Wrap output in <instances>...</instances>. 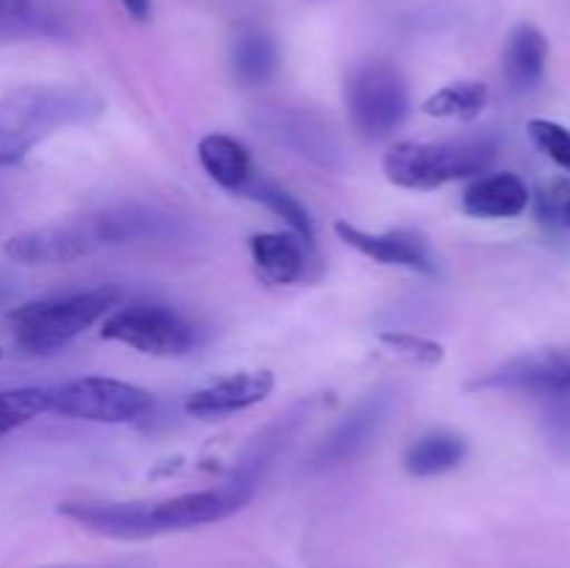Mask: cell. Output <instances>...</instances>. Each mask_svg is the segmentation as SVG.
Masks as SVG:
<instances>
[{
	"instance_id": "4dcf8cb0",
	"label": "cell",
	"mask_w": 570,
	"mask_h": 568,
	"mask_svg": "<svg viewBox=\"0 0 570 568\" xmlns=\"http://www.w3.org/2000/svg\"><path fill=\"white\" fill-rule=\"evenodd\" d=\"M53 568H83V566H53ZM87 568H92V566H87Z\"/></svg>"
},
{
	"instance_id": "ba28073f",
	"label": "cell",
	"mask_w": 570,
	"mask_h": 568,
	"mask_svg": "<svg viewBox=\"0 0 570 568\" xmlns=\"http://www.w3.org/2000/svg\"><path fill=\"white\" fill-rule=\"evenodd\" d=\"M471 390H512L529 395H554L570 390V345L532 351L507 360L504 365L482 373Z\"/></svg>"
},
{
	"instance_id": "7a4b0ae2",
	"label": "cell",
	"mask_w": 570,
	"mask_h": 568,
	"mask_svg": "<svg viewBox=\"0 0 570 568\" xmlns=\"http://www.w3.org/2000/svg\"><path fill=\"white\" fill-rule=\"evenodd\" d=\"M106 109L104 95L76 84H31L0 100V137L33 148L37 139L56 128L87 126Z\"/></svg>"
},
{
	"instance_id": "7402d4cb",
	"label": "cell",
	"mask_w": 570,
	"mask_h": 568,
	"mask_svg": "<svg viewBox=\"0 0 570 568\" xmlns=\"http://www.w3.org/2000/svg\"><path fill=\"white\" fill-rule=\"evenodd\" d=\"M488 87L482 81H454L438 89L432 98L423 100L429 117H449V120H476L488 109Z\"/></svg>"
},
{
	"instance_id": "1f68e13d",
	"label": "cell",
	"mask_w": 570,
	"mask_h": 568,
	"mask_svg": "<svg viewBox=\"0 0 570 568\" xmlns=\"http://www.w3.org/2000/svg\"><path fill=\"white\" fill-rule=\"evenodd\" d=\"M0 360H3V349H0Z\"/></svg>"
},
{
	"instance_id": "5bb4252c",
	"label": "cell",
	"mask_w": 570,
	"mask_h": 568,
	"mask_svg": "<svg viewBox=\"0 0 570 568\" xmlns=\"http://www.w3.org/2000/svg\"><path fill=\"white\" fill-rule=\"evenodd\" d=\"M504 81L512 95H529L543 84L549 39L534 22H518L504 45Z\"/></svg>"
},
{
	"instance_id": "f546056e",
	"label": "cell",
	"mask_w": 570,
	"mask_h": 568,
	"mask_svg": "<svg viewBox=\"0 0 570 568\" xmlns=\"http://www.w3.org/2000/svg\"><path fill=\"white\" fill-rule=\"evenodd\" d=\"M14 293H17V284L11 282L3 271H0V306L9 304V301L14 298Z\"/></svg>"
},
{
	"instance_id": "ffe728a7",
	"label": "cell",
	"mask_w": 570,
	"mask_h": 568,
	"mask_svg": "<svg viewBox=\"0 0 570 568\" xmlns=\"http://www.w3.org/2000/svg\"><path fill=\"white\" fill-rule=\"evenodd\" d=\"M278 70L276 39L259 28H248L237 37L232 48V72L243 87H262Z\"/></svg>"
},
{
	"instance_id": "6da1fadb",
	"label": "cell",
	"mask_w": 570,
	"mask_h": 568,
	"mask_svg": "<svg viewBox=\"0 0 570 568\" xmlns=\"http://www.w3.org/2000/svg\"><path fill=\"white\" fill-rule=\"evenodd\" d=\"M120 298L122 290L117 284H100L81 293L50 295L14 306L9 312V323L14 326L17 349L33 356L53 354L109 315Z\"/></svg>"
},
{
	"instance_id": "7c38bea8",
	"label": "cell",
	"mask_w": 570,
	"mask_h": 568,
	"mask_svg": "<svg viewBox=\"0 0 570 568\" xmlns=\"http://www.w3.org/2000/svg\"><path fill=\"white\" fill-rule=\"evenodd\" d=\"M98 234L100 245H122V243H148V239H170L181 232V223L173 215L150 206L126 204L111 206L89 217Z\"/></svg>"
},
{
	"instance_id": "603a6c76",
	"label": "cell",
	"mask_w": 570,
	"mask_h": 568,
	"mask_svg": "<svg viewBox=\"0 0 570 568\" xmlns=\"http://www.w3.org/2000/svg\"><path fill=\"white\" fill-rule=\"evenodd\" d=\"M56 22L50 0H0V33H50Z\"/></svg>"
},
{
	"instance_id": "277c9868",
	"label": "cell",
	"mask_w": 570,
	"mask_h": 568,
	"mask_svg": "<svg viewBox=\"0 0 570 568\" xmlns=\"http://www.w3.org/2000/svg\"><path fill=\"white\" fill-rule=\"evenodd\" d=\"M345 106L356 131L367 139H384L404 123L410 111V89L395 65L365 59L345 78Z\"/></svg>"
},
{
	"instance_id": "30bf717a",
	"label": "cell",
	"mask_w": 570,
	"mask_h": 568,
	"mask_svg": "<svg viewBox=\"0 0 570 568\" xmlns=\"http://www.w3.org/2000/svg\"><path fill=\"white\" fill-rule=\"evenodd\" d=\"M393 395L395 393L390 388H379L367 393L362 401H356L354 410L317 445L315 468H334L348 460H356L379 438V432L387 423L390 410H393Z\"/></svg>"
},
{
	"instance_id": "8fae6325",
	"label": "cell",
	"mask_w": 570,
	"mask_h": 568,
	"mask_svg": "<svg viewBox=\"0 0 570 568\" xmlns=\"http://www.w3.org/2000/svg\"><path fill=\"white\" fill-rule=\"evenodd\" d=\"M334 232L345 245H351V248L360 251L367 259L379 262V265L410 267V271L426 273V276H438L440 271L426 239L417 232H410V228H390V232L371 234L360 226H351L348 221H340Z\"/></svg>"
},
{
	"instance_id": "4fadbf2b",
	"label": "cell",
	"mask_w": 570,
	"mask_h": 568,
	"mask_svg": "<svg viewBox=\"0 0 570 568\" xmlns=\"http://www.w3.org/2000/svg\"><path fill=\"white\" fill-rule=\"evenodd\" d=\"M273 384H276V379H273L271 371L232 373V376L220 379V382L189 395L184 407L195 418L232 415V412L248 410V407L265 401L271 395Z\"/></svg>"
},
{
	"instance_id": "cb8c5ba5",
	"label": "cell",
	"mask_w": 570,
	"mask_h": 568,
	"mask_svg": "<svg viewBox=\"0 0 570 568\" xmlns=\"http://www.w3.org/2000/svg\"><path fill=\"white\" fill-rule=\"evenodd\" d=\"M42 412H50V390L17 388L0 390V438L11 429L33 421Z\"/></svg>"
},
{
	"instance_id": "9c48e42d",
	"label": "cell",
	"mask_w": 570,
	"mask_h": 568,
	"mask_svg": "<svg viewBox=\"0 0 570 568\" xmlns=\"http://www.w3.org/2000/svg\"><path fill=\"white\" fill-rule=\"evenodd\" d=\"M98 248H104V245H100L89 217L28 228V232L6 239L3 245L6 256L11 262H20V265H65V262H76Z\"/></svg>"
},
{
	"instance_id": "ac0fdd59",
	"label": "cell",
	"mask_w": 570,
	"mask_h": 568,
	"mask_svg": "<svg viewBox=\"0 0 570 568\" xmlns=\"http://www.w3.org/2000/svg\"><path fill=\"white\" fill-rule=\"evenodd\" d=\"M198 161L217 187L232 193H239L254 178L248 150L228 134H206L198 143Z\"/></svg>"
},
{
	"instance_id": "8992f818",
	"label": "cell",
	"mask_w": 570,
	"mask_h": 568,
	"mask_svg": "<svg viewBox=\"0 0 570 568\" xmlns=\"http://www.w3.org/2000/svg\"><path fill=\"white\" fill-rule=\"evenodd\" d=\"M154 399L137 384L109 376H81L50 390V410L95 423H128L142 418Z\"/></svg>"
},
{
	"instance_id": "d4e9b609",
	"label": "cell",
	"mask_w": 570,
	"mask_h": 568,
	"mask_svg": "<svg viewBox=\"0 0 570 568\" xmlns=\"http://www.w3.org/2000/svg\"><path fill=\"white\" fill-rule=\"evenodd\" d=\"M534 217L549 232H570V182L554 178L534 195Z\"/></svg>"
},
{
	"instance_id": "f1b7e54d",
	"label": "cell",
	"mask_w": 570,
	"mask_h": 568,
	"mask_svg": "<svg viewBox=\"0 0 570 568\" xmlns=\"http://www.w3.org/2000/svg\"><path fill=\"white\" fill-rule=\"evenodd\" d=\"M122 9L134 17V20L145 22L150 17V0H120Z\"/></svg>"
},
{
	"instance_id": "2e32d148",
	"label": "cell",
	"mask_w": 570,
	"mask_h": 568,
	"mask_svg": "<svg viewBox=\"0 0 570 568\" xmlns=\"http://www.w3.org/2000/svg\"><path fill=\"white\" fill-rule=\"evenodd\" d=\"M532 195L523 178L515 173H490L479 176L468 184L462 193V209L471 217H488V221H501V217H518L529 206Z\"/></svg>"
},
{
	"instance_id": "4316f807",
	"label": "cell",
	"mask_w": 570,
	"mask_h": 568,
	"mask_svg": "<svg viewBox=\"0 0 570 568\" xmlns=\"http://www.w3.org/2000/svg\"><path fill=\"white\" fill-rule=\"evenodd\" d=\"M527 134L534 148L543 150L551 161L570 170V131L566 126L554 120H532L527 126Z\"/></svg>"
},
{
	"instance_id": "5b68a950",
	"label": "cell",
	"mask_w": 570,
	"mask_h": 568,
	"mask_svg": "<svg viewBox=\"0 0 570 568\" xmlns=\"http://www.w3.org/2000/svg\"><path fill=\"white\" fill-rule=\"evenodd\" d=\"M100 337L150 356H184L195 349V326L161 304H128L106 315Z\"/></svg>"
},
{
	"instance_id": "e0dca14e",
	"label": "cell",
	"mask_w": 570,
	"mask_h": 568,
	"mask_svg": "<svg viewBox=\"0 0 570 568\" xmlns=\"http://www.w3.org/2000/svg\"><path fill=\"white\" fill-rule=\"evenodd\" d=\"M250 256L262 278L295 284L306 276V243L295 232H265L250 237Z\"/></svg>"
},
{
	"instance_id": "3957f363",
	"label": "cell",
	"mask_w": 570,
	"mask_h": 568,
	"mask_svg": "<svg viewBox=\"0 0 570 568\" xmlns=\"http://www.w3.org/2000/svg\"><path fill=\"white\" fill-rule=\"evenodd\" d=\"M499 156V145L488 137L451 143H399L384 156V176L404 189H438L449 182L473 178Z\"/></svg>"
},
{
	"instance_id": "9a60e30c",
	"label": "cell",
	"mask_w": 570,
	"mask_h": 568,
	"mask_svg": "<svg viewBox=\"0 0 570 568\" xmlns=\"http://www.w3.org/2000/svg\"><path fill=\"white\" fill-rule=\"evenodd\" d=\"M298 423H301L298 412H289V415H282L276 423H271V427H267L259 438L250 440V445L245 449V454L237 460V468H234L232 479L223 484V488H226L228 493L239 501V507L250 499V493H254L256 484H259L262 473H265L267 466L276 460L278 451L284 449V443H287L289 434L298 429Z\"/></svg>"
},
{
	"instance_id": "83f0119b",
	"label": "cell",
	"mask_w": 570,
	"mask_h": 568,
	"mask_svg": "<svg viewBox=\"0 0 570 568\" xmlns=\"http://www.w3.org/2000/svg\"><path fill=\"white\" fill-rule=\"evenodd\" d=\"M543 423L551 445L560 454H570V390L543 395Z\"/></svg>"
},
{
	"instance_id": "52a82bcc",
	"label": "cell",
	"mask_w": 570,
	"mask_h": 568,
	"mask_svg": "<svg viewBox=\"0 0 570 568\" xmlns=\"http://www.w3.org/2000/svg\"><path fill=\"white\" fill-rule=\"evenodd\" d=\"M254 126L273 139L276 145L287 148L289 154L323 167V170H340L345 167V148L337 134L332 131L321 115L295 106L265 104L254 111Z\"/></svg>"
},
{
	"instance_id": "44dd1931",
	"label": "cell",
	"mask_w": 570,
	"mask_h": 568,
	"mask_svg": "<svg viewBox=\"0 0 570 568\" xmlns=\"http://www.w3.org/2000/svg\"><path fill=\"white\" fill-rule=\"evenodd\" d=\"M239 193H243L245 198L262 204L265 209H271L276 217H282L289 226V232L298 234L306 245L315 243V226H312L309 212H306V206L301 204L295 195H289L287 189H282L273 182H265V178H250Z\"/></svg>"
},
{
	"instance_id": "484cf974",
	"label": "cell",
	"mask_w": 570,
	"mask_h": 568,
	"mask_svg": "<svg viewBox=\"0 0 570 568\" xmlns=\"http://www.w3.org/2000/svg\"><path fill=\"white\" fill-rule=\"evenodd\" d=\"M379 343L387 345L395 356L406 360L410 365L432 368V365H440L445 356L443 345L434 343V340L417 337V334H410V332H382L379 334Z\"/></svg>"
},
{
	"instance_id": "d6986e66",
	"label": "cell",
	"mask_w": 570,
	"mask_h": 568,
	"mask_svg": "<svg viewBox=\"0 0 570 568\" xmlns=\"http://www.w3.org/2000/svg\"><path fill=\"white\" fill-rule=\"evenodd\" d=\"M465 454L468 443L462 434L449 432V429H432V432L412 440L404 454V468L412 477H438V473L460 466Z\"/></svg>"
}]
</instances>
